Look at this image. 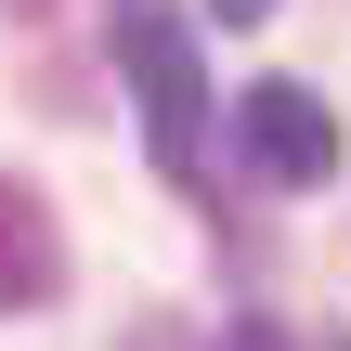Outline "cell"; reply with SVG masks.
Wrapping results in <instances>:
<instances>
[{
  "mask_svg": "<svg viewBox=\"0 0 351 351\" xmlns=\"http://www.w3.org/2000/svg\"><path fill=\"white\" fill-rule=\"evenodd\" d=\"M234 156H247L261 182H326V169H339V104H326L313 78H247V91H234Z\"/></svg>",
  "mask_w": 351,
  "mask_h": 351,
  "instance_id": "1",
  "label": "cell"
},
{
  "mask_svg": "<svg viewBox=\"0 0 351 351\" xmlns=\"http://www.w3.org/2000/svg\"><path fill=\"white\" fill-rule=\"evenodd\" d=\"M130 91H143V143H156V169L182 182L195 143H208V78H195V39H182L169 13H130Z\"/></svg>",
  "mask_w": 351,
  "mask_h": 351,
  "instance_id": "2",
  "label": "cell"
},
{
  "mask_svg": "<svg viewBox=\"0 0 351 351\" xmlns=\"http://www.w3.org/2000/svg\"><path fill=\"white\" fill-rule=\"evenodd\" d=\"M52 300H65V221L39 182L0 169V313H52Z\"/></svg>",
  "mask_w": 351,
  "mask_h": 351,
  "instance_id": "3",
  "label": "cell"
},
{
  "mask_svg": "<svg viewBox=\"0 0 351 351\" xmlns=\"http://www.w3.org/2000/svg\"><path fill=\"white\" fill-rule=\"evenodd\" d=\"M221 351H300V339H287V326H261V313H247V326H221Z\"/></svg>",
  "mask_w": 351,
  "mask_h": 351,
  "instance_id": "4",
  "label": "cell"
},
{
  "mask_svg": "<svg viewBox=\"0 0 351 351\" xmlns=\"http://www.w3.org/2000/svg\"><path fill=\"white\" fill-rule=\"evenodd\" d=\"M261 13H287V0H221V26H261Z\"/></svg>",
  "mask_w": 351,
  "mask_h": 351,
  "instance_id": "5",
  "label": "cell"
}]
</instances>
